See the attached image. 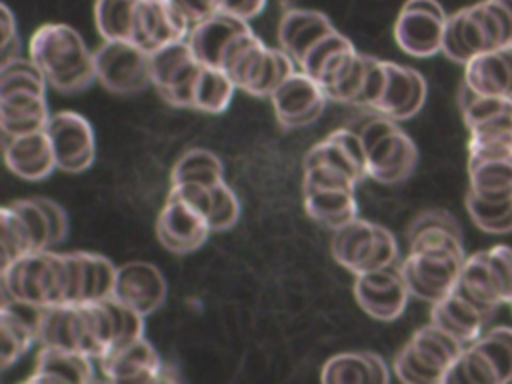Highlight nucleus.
I'll return each mask as SVG.
<instances>
[{"mask_svg": "<svg viewBox=\"0 0 512 384\" xmlns=\"http://www.w3.org/2000/svg\"><path fill=\"white\" fill-rule=\"evenodd\" d=\"M334 30L326 14L308 8H292L280 18L278 44L298 64L314 44Z\"/></svg>", "mask_w": 512, "mask_h": 384, "instance_id": "c85d7f7f", "label": "nucleus"}, {"mask_svg": "<svg viewBox=\"0 0 512 384\" xmlns=\"http://www.w3.org/2000/svg\"><path fill=\"white\" fill-rule=\"evenodd\" d=\"M330 166L352 178L356 184L368 176L366 172V152L358 130L338 128L330 132L324 140L314 144L306 156L304 166Z\"/></svg>", "mask_w": 512, "mask_h": 384, "instance_id": "b1692460", "label": "nucleus"}, {"mask_svg": "<svg viewBox=\"0 0 512 384\" xmlns=\"http://www.w3.org/2000/svg\"><path fill=\"white\" fill-rule=\"evenodd\" d=\"M304 212L318 224L338 230L358 218L354 188L302 186Z\"/></svg>", "mask_w": 512, "mask_h": 384, "instance_id": "473e14b6", "label": "nucleus"}, {"mask_svg": "<svg viewBox=\"0 0 512 384\" xmlns=\"http://www.w3.org/2000/svg\"><path fill=\"white\" fill-rule=\"evenodd\" d=\"M330 252L342 268L356 276L396 264L398 242L388 228L356 218L334 230Z\"/></svg>", "mask_w": 512, "mask_h": 384, "instance_id": "1a4fd4ad", "label": "nucleus"}, {"mask_svg": "<svg viewBox=\"0 0 512 384\" xmlns=\"http://www.w3.org/2000/svg\"><path fill=\"white\" fill-rule=\"evenodd\" d=\"M366 360H368L372 382L374 384H386L390 380V368H388L386 360L376 352H366Z\"/></svg>", "mask_w": 512, "mask_h": 384, "instance_id": "de8ad7c7", "label": "nucleus"}, {"mask_svg": "<svg viewBox=\"0 0 512 384\" xmlns=\"http://www.w3.org/2000/svg\"><path fill=\"white\" fill-rule=\"evenodd\" d=\"M246 28H250L248 20L220 10L214 16L194 24L188 34V42L200 62L220 68L228 44Z\"/></svg>", "mask_w": 512, "mask_h": 384, "instance_id": "7c9ffc66", "label": "nucleus"}, {"mask_svg": "<svg viewBox=\"0 0 512 384\" xmlns=\"http://www.w3.org/2000/svg\"><path fill=\"white\" fill-rule=\"evenodd\" d=\"M464 348V342L430 322L404 344L392 368L396 378L406 384H444L448 370Z\"/></svg>", "mask_w": 512, "mask_h": 384, "instance_id": "423d86ee", "label": "nucleus"}, {"mask_svg": "<svg viewBox=\"0 0 512 384\" xmlns=\"http://www.w3.org/2000/svg\"><path fill=\"white\" fill-rule=\"evenodd\" d=\"M210 232V220L202 210L182 198L166 196L156 220V236L166 250L174 254L194 252L208 240Z\"/></svg>", "mask_w": 512, "mask_h": 384, "instance_id": "a211bd4d", "label": "nucleus"}, {"mask_svg": "<svg viewBox=\"0 0 512 384\" xmlns=\"http://www.w3.org/2000/svg\"><path fill=\"white\" fill-rule=\"evenodd\" d=\"M142 0H96L94 24L104 40H128L134 38L136 16Z\"/></svg>", "mask_w": 512, "mask_h": 384, "instance_id": "4c0bfd02", "label": "nucleus"}, {"mask_svg": "<svg viewBox=\"0 0 512 384\" xmlns=\"http://www.w3.org/2000/svg\"><path fill=\"white\" fill-rule=\"evenodd\" d=\"M96 80L118 96H132L152 84L150 52L128 40H104L94 50Z\"/></svg>", "mask_w": 512, "mask_h": 384, "instance_id": "9b49d317", "label": "nucleus"}, {"mask_svg": "<svg viewBox=\"0 0 512 384\" xmlns=\"http://www.w3.org/2000/svg\"><path fill=\"white\" fill-rule=\"evenodd\" d=\"M2 268L52 246V224L42 198L14 200L0 210Z\"/></svg>", "mask_w": 512, "mask_h": 384, "instance_id": "9d476101", "label": "nucleus"}, {"mask_svg": "<svg viewBox=\"0 0 512 384\" xmlns=\"http://www.w3.org/2000/svg\"><path fill=\"white\" fill-rule=\"evenodd\" d=\"M94 380V358L58 348V346H44L36 356L34 372L28 376L26 382H70V384H84Z\"/></svg>", "mask_w": 512, "mask_h": 384, "instance_id": "2f4dec72", "label": "nucleus"}, {"mask_svg": "<svg viewBox=\"0 0 512 384\" xmlns=\"http://www.w3.org/2000/svg\"><path fill=\"white\" fill-rule=\"evenodd\" d=\"M166 292V280L154 264L134 260L118 266L112 298L134 308L142 316L156 312L164 304Z\"/></svg>", "mask_w": 512, "mask_h": 384, "instance_id": "aec40b11", "label": "nucleus"}, {"mask_svg": "<svg viewBox=\"0 0 512 384\" xmlns=\"http://www.w3.org/2000/svg\"><path fill=\"white\" fill-rule=\"evenodd\" d=\"M282 128H304L314 124L326 108L324 88L306 72H294L268 96Z\"/></svg>", "mask_w": 512, "mask_h": 384, "instance_id": "f3484780", "label": "nucleus"}, {"mask_svg": "<svg viewBox=\"0 0 512 384\" xmlns=\"http://www.w3.org/2000/svg\"><path fill=\"white\" fill-rule=\"evenodd\" d=\"M42 308L4 296L0 310V366L10 368L38 340Z\"/></svg>", "mask_w": 512, "mask_h": 384, "instance_id": "393cba45", "label": "nucleus"}, {"mask_svg": "<svg viewBox=\"0 0 512 384\" xmlns=\"http://www.w3.org/2000/svg\"><path fill=\"white\" fill-rule=\"evenodd\" d=\"M468 190L484 200H512V158L468 160Z\"/></svg>", "mask_w": 512, "mask_h": 384, "instance_id": "f704fd0d", "label": "nucleus"}, {"mask_svg": "<svg viewBox=\"0 0 512 384\" xmlns=\"http://www.w3.org/2000/svg\"><path fill=\"white\" fill-rule=\"evenodd\" d=\"M144 336V316L116 298L42 308L38 340L94 360Z\"/></svg>", "mask_w": 512, "mask_h": 384, "instance_id": "f03ea898", "label": "nucleus"}, {"mask_svg": "<svg viewBox=\"0 0 512 384\" xmlns=\"http://www.w3.org/2000/svg\"><path fill=\"white\" fill-rule=\"evenodd\" d=\"M190 30V20L172 0H142L132 42L154 52L170 42L188 38Z\"/></svg>", "mask_w": 512, "mask_h": 384, "instance_id": "6ab92c4d", "label": "nucleus"}, {"mask_svg": "<svg viewBox=\"0 0 512 384\" xmlns=\"http://www.w3.org/2000/svg\"><path fill=\"white\" fill-rule=\"evenodd\" d=\"M240 218V202L234 190L226 184V180H218L212 184V210H210V226L212 232H222L232 228Z\"/></svg>", "mask_w": 512, "mask_h": 384, "instance_id": "37998d69", "label": "nucleus"}, {"mask_svg": "<svg viewBox=\"0 0 512 384\" xmlns=\"http://www.w3.org/2000/svg\"><path fill=\"white\" fill-rule=\"evenodd\" d=\"M458 106L464 118V124L468 130L500 116L506 112H512V98H500V96H484L474 92L468 84H460L458 92Z\"/></svg>", "mask_w": 512, "mask_h": 384, "instance_id": "ea45409f", "label": "nucleus"}, {"mask_svg": "<svg viewBox=\"0 0 512 384\" xmlns=\"http://www.w3.org/2000/svg\"><path fill=\"white\" fill-rule=\"evenodd\" d=\"M0 26H2V62H8L20 56V40L16 34L18 32L16 18L6 4L0 6Z\"/></svg>", "mask_w": 512, "mask_h": 384, "instance_id": "c03bdc74", "label": "nucleus"}, {"mask_svg": "<svg viewBox=\"0 0 512 384\" xmlns=\"http://www.w3.org/2000/svg\"><path fill=\"white\" fill-rule=\"evenodd\" d=\"M358 134L366 152V172L372 180L396 184L412 176L418 150L396 120L376 114L360 126Z\"/></svg>", "mask_w": 512, "mask_h": 384, "instance_id": "0eeeda50", "label": "nucleus"}, {"mask_svg": "<svg viewBox=\"0 0 512 384\" xmlns=\"http://www.w3.org/2000/svg\"><path fill=\"white\" fill-rule=\"evenodd\" d=\"M324 384H352V382H372L366 352H342L332 356L320 374Z\"/></svg>", "mask_w": 512, "mask_h": 384, "instance_id": "79ce46f5", "label": "nucleus"}, {"mask_svg": "<svg viewBox=\"0 0 512 384\" xmlns=\"http://www.w3.org/2000/svg\"><path fill=\"white\" fill-rule=\"evenodd\" d=\"M486 320L488 316L454 288L444 298L434 302L430 310V322L444 328L466 346L484 332Z\"/></svg>", "mask_w": 512, "mask_h": 384, "instance_id": "72a5a7b5", "label": "nucleus"}, {"mask_svg": "<svg viewBox=\"0 0 512 384\" xmlns=\"http://www.w3.org/2000/svg\"><path fill=\"white\" fill-rule=\"evenodd\" d=\"M28 54L48 86L62 94L82 92L96 80L94 52L68 24H42L30 38Z\"/></svg>", "mask_w": 512, "mask_h": 384, "instance_id": "7ed1b4c3", "label": "nucleus"}, {"mask_svg": "<svg viewBox=\"0 0 512 384\" xmlns=\"http://www.w3.org/2000/svg\"><path fill=\"white\" fill-rule=\"evenodd\" d=\"M454 290L488 318L500 304H510L506 288L488 256V250L466 256Z\"/></svg>", "mask_w": 512, "mask_h": 384, "instance_id": "5701e85b", "label": "nucleus"}, {"mask_svg": "<svg viewBox=\"0 0 512 384\" xmlns=\"http://www.w3.org/2000/svg\"><path fill=\"white\" fill-rule=\"evenodd\" d=\"M98 368L112 382H160L164 380V364L154 346L144 338H136L98 360Z\"/></svg>", "mask_w": 512, "mask_h": 384, "instance_id": "4be33fe9", "label": "nucleus"}, {"mask_svg": "<svg viewBox=\"0 0 512 384\" xmlns=\"http://www.w3.org/2000/svg\"><path fill=\"white\" fill-rule=\"evenodd\" d=\"M118 268L94 252L26 254L2 268L4 296L38 308L110 298Z\"/></svg>", "mask_w": 512, "mask_h": 384, "instance_id": "f257e3e1", "label": "nucleus"}, {"mask_svg": "<svg viewBox=\"0 0 512 384\" xmlns=\"http://www.w3.org/2000/svg\"><path fill=\"white\" fill-rule=\"evenodd\" d=\"M218 180H224V164L214 152L204 148L186 150L176 160L170 172V184H176V182L214 184Z\"/></svg>", "mask_w": 512, "mask_h": 384, "instance_id": "58836bf2", "label": "nucleus"}, {"mask_svg": "<svg viewBox=\"0 0 512 384\" xmlns=\"http://www.w3.org/2000/svg\"><path fill=\"white\" fill-rule=\"evenodd\" d=\"M234 90H236V84L230 80V76L222 68L202 62L200 74L194 84L192 110L206 112V114H220L232 102Z\"/></svg>", "mask_w": 512, "mask_h": 384, "instance_id": "e433bc0d", "label": "nucleus"}, {"mask_svg": "<svg viewBox=\"0 0 512 384\" xmlns=\"http://www.w3.org/2000/svg\"><path fill=\"white\" fill-rule=\"evenodd\" d=\"M466 210L472 222L490 234H508L512 232V200H484L474 192H466Z\"/></svg>", "mask_w": 512, "mask_h": 384, "instance_id": "a19ab883", "label": "nucleus"}, {"mask_svg": "<svg viewBox=\"0 0 512 384\" xmlns=\"http://www.w3.org/2000/svg\"><path fill=\"white\" fill-rule=\"evenodd\" d=\"M462 82L484 96L512 98V44L468 60Z\"/></svg>", "mask_w": 512, "mask_h": 384, "instance_id": "c756f323", "label": "nucleus"}, {"mask_svg": "<svg viewBox=\"0 0 512 384\" xmlns=\"http://www.w3.org/2000/svg\"><path fill=\"white\" fill-rule=\"evenodd\" d=\"M266 2L268 0H222V10L242 20H250L266 8Z\"/></svg>", "mask_w": 512, "mask_h": 384, "instance_id": "49530a36", "label": "nucleus"}, {"mask_svg": "<svg viewBox=\"0 0 512 384\" xmlns=\"http://www.w3.org/2000/svg\"><path fill=\"white\" fill-rule=\"evenodd\" d=\"M466 254L458 252H410L400 262L402 276L410 290L424 302H438L454 286L464 266Z\"/></svg>", "mask_w": 512, "mask_h": 384, "instance_id": "4468645a", "label": "nucleus"}, {"mask_svg": "<svg viewBox=\"0 0 512 384\" xmlns=\"http://www.w3.org/2000/svg\"><path fill=\"white\" fill-rule=\"evenodd\" d=\"M172 2L186 14L192 26L222 10V0H172Z\"/></svg>", "mask_w": 512, "mask_h": 384, "instance_id": "a18cd8bd", "label": "nucleus"}, {"mask_svg": "<svg viewBox=\"0 0 512 384\" xmlns=\"http://www.w3.org/2000/svg\"><path fill=\"white\" fill-rule=\"evenodd\" d=\"M512 382V328L496 326L470 342L452 364L444 384Z\"/></svg>", "mask_w": 512, "mask_h": 384, "instance_id": "6e6552de", "label": "nucleus"}, {"mask_svg": "<svg viewBox=\"0 0 512 384\" xmlns=\"http://www.w3.org/2000/svg\"><path fill=\"white\" fill-rule=\"evenodd\" d=\"M50 116L46 92L42 90L0 92L2 136H22L44 130Z\"/></svg>", "mask_w": 512, "mask_h": 384, "instance_id": "bb28decb", "label": "nucleus"}, {"mask_svg": "<svg viewBox=\"0 0 512 384\" xmlns=\"http://www.w3.org/2000/svg\"><path fill=\"white\" fill-rule=\"evenodd\" d=\"M468 132V160L512 158V112L500 114Z\"/></svg>", "mask_w": 512, "mask_h": 384, "instance_id": "c9c22d12", "label": "nucleus"}, {"mask_svg": "<svg viewBox=\"0 0 512 384\" xmlns=\"http://www.w3.org/2000/svg\"><path fill=\"white\" fill-rule=\"evenodd\" d=\"M512 44V0H482L448 16L442 40L446 58L466 64L478 54Z\"/></svg>", "mask_w": 512, "mask_h": 384, "instance_id": "20e7f679", "label": "nucleus"}, {"mask_svg": "<svg viewBox=\"0 0 512 384\" xmlns=\"http://www.w3.org/2000/svg\"><path fill=\"white\" fill-rule=\"evenodd\" d=\"M448 14L438 0H406L394 22V40L402 52L428 58L442 52Z\"/></svg>", "mask_w": 512, "mask_h": 384, "instance_id": "ddd939ff", "label": "nucleus"}, {"mask_svg": "<svg viewBox=\"0 0 512 384\" xmlns=\"http://www.w3.org/2000/svg\"><path fill=\"white\" fill-rule=\"evenodd\" d=\"M294 58L282 48L266 46L252 28L242 30L226 48L220 68L242 92L270 96L280 82L296 72Z\"/></svg>", "mask_w": 512, "mask_h": 384, "instance_id": "39448f33", "label": "nucleus"}, {"mask_svg": "<svg viewBox=\"0 0 512 384\" xmlns=\"http://www.w3.org/2000/svg\"><path fill=\"white\" fill-rule=\"evenodd\" d=\"M410 252H464L462 228L446 210L420 212L408 228Z\"/></svg>", "mask_w": 512, "mask_h": 384, "instance_id": "cd10ccee", "label": "nucleus"}, {"mask_svg": "<svg viewBox=\"0 0 512 384\" xmlns=\"http://www.w3.org/2000/svg\"><path fill=\"white\" fill-rule=\"evenodd\" d=\"M4 162L12 174L24 180H42L58 168L46 128L22 136H4Z\"/></svg>", "mask_w": 512, "mask_h": 384, "instance_id": "a878e982", "label": "nucleus"}, {"mask_svg": "<svg viewBox=\"0 0 512 384\" xmlns=\"http://www.w3.org/2000/svg\"><path fill=\"white\" fill-rule=\"evenodd\" d=\"M46 134L52 142L56 166L62 172L78 174L92 166L96 158V140L90 122L74 112H54L46 124Z\"/></svg>", "mask_w": 512, "mask_h": 384, "instance_id": "2eb2a0df", "label": "nucleus"}, {"mask_svg": "<svg viewBox=\"0 0 512 384\" xmlns=\"http://www.w3.org/2000/svg\"><path fill=\"white\" fill-rule=\"evenodd\" d=\"M426 80L424 76L396 62H386V86L372 112L388 116L396 122L416 116L426 102Z\"/></svg>", "mask_w": 512, "mask_h": 384, "instance_id": "412c9836", "label": "nucleus"}, {"mask_svg": "<svg viewBox=\"0 0 512 384\" xmlns=\"http://www.w3.org/2000/svg\"><path fill=\"white\" fill-rule=\"evenodd\" d=\"M408 296L410 290L402 276L400 264H390L354 276V298L374 320H396L404 312Z\"/></svg>", "mask_w": 512, "mask_h": 384, "instance_id": "dca6fc26", "label": "nucleus"}, {"mask_svg": "<svg viewBox=\"0 0 512 384\" xmlns=\"http://www.w3.org/2000/svg\"><path fill=\"white\" fill-rule=\"evenodd\" d=\"M200 68L202 62L196 58L188 38L150 52L152 86L168 104L178 108H192V94Z\"/></svg>", "mask_w": 512, "mask_h": 384, "instance_id": "f8f14e48", "label": "nucleus"}]
</instances>
